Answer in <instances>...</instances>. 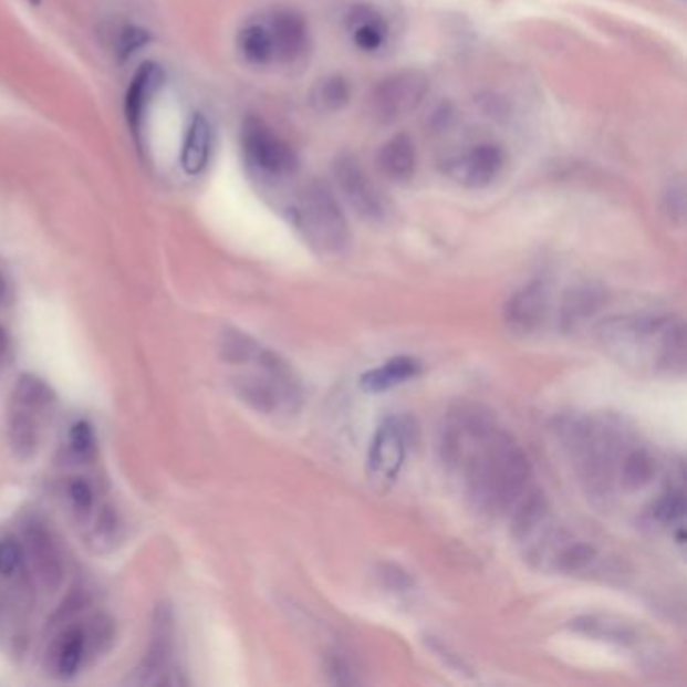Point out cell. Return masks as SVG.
Masks as SVG:
<instances>
[{"label":"cell","mask_w":687,"mask_h":687,"mask_svg":"<svg viewBox=\"0 0 687 687\" xmlns=\"http://www.w3.org/2000/svg\"><path fill=\"white\" fill-rule=\"evenodd\" d=\"M586 492L605 508L629 510L652 524L659 502L684 488V468L669 462L620 417H576L561 429Z\"/></svg>","instance_id":"1"},{"label":"cell","mask_w":687,"mask_h":687,"mask_svg":"<svg viewBox=\"0 0 687 687\" xmlns=\"http://www.w3.org/2000/svg\"><path fill=\"white\" fill-rule=\"evenodd\" d=\"M440 454L473 507L490 517L512 519L539 492L519 441L480 406L451 409L441 428Z\"/></svg>","instance_id":"2"},{"label":"cell","mask_w":687,"mask_h":687,"mask_svg":"<svg viewBox=\"0 0 687 687\" xmlns=\"http://www.w3.org/2000/svg\"><path fill=\"white\" fill-rule=\"evenodd\" d=\"M601 347L613 360L639 373L684 375L686 327L679 316L625 315L608 319L598 327Z\"/></svg>","instance_id":"3"},{"label":"cell","mask_w":687,"mask_h":687,"mask_svg":"<svg viewBox=\"0 0 687 687\" xmlns=\"http://www.w3.org/2000/svg\"><path fill=\"white\" fill-rule=\"evenodd\" d=\"M220 353L230 365L250 367L232 379L235 392L248 406L260 414H291L299 409L303 399L301 382L279 353L237 329L222 333Z\"/></svg>","instance_id":"4"},{"label":"cell","mask_w":687,"mask_h":687,"mask_svg":"<svg viewBox=\"0 0 687 687\" xmlns=\"http://www.w3.org/2000/svg\"><path fill=\"white\" fill-rule=\"evenodd\" d=\"M293 222L306 244L323 257H337L350 247V226L325 184L304 188L294 204Z\"/></svg>","instance_id":"5"},{"label":"cell","mask_w":687,"mask_h":687,"mask_svg":"<svg viewBox=\"0 0 687 687\" xmlns=\"http://www.w3.org/2000/svg\"><path fill=\"white\" fill-rule=\"evenodd\" d=\"M55 406L51 385L34 375H21L9 404V441L17 458H31L43 434V426Z\"/></svg>","instance_id":"6"},{"label":"cell","mask_w":687,"mask_h":687,"mask_svg":"<svg viewBox=\"0 0 687 687\" xmlns=\"http://www.w3.org/2000/svg\"><path fill=\"white\" fill-rule=\"evenodd\" d=\"M242 154L248 166L271 180L289 178L296 169L293 149L257 117H248L240 134Z\"/></svg>","instance_id":"7"},{"label":"cell","mask_w":687,"mask_h":687,"mask_svg":"<svg viewBox=\"0 0 687 687\" xmlns=\"http://www.w3.org/2000/svg\"><path fill=\"white\" fill-rule=\"evenodd\" d=\"M105 639H112V633H110V625L102 621H95L91 627H81V625L69 627L56 637L49 649V655H46L49 672L59 679H71L77 676L91 652Z\"/></svg>","instance_id":"8"},{"label":"cell","mask_w":687,"mask_h":687,"mask_svg":"<svg viewBox=\"0 0 687 687\" xmlns=\"http://www.w3.org/2000/svg\"><path fill=\"white\" fill-rule=\"evenodd\" d=\"M406 428L397 417H387L373 436L372 448L367 456V470L373 485L379 490H387L394 485L406 462Z\"/></svg>","instance_id":"9"},{"label":"cell","mask_w":687,"mask_h":687,"mask_svg":"<svg viewBox=\"0 0 687 687\" xmlns=\"http://www.w3.org/2000/svg\"><path fill=\"white\" fill-rule=\"evenodd\" d=\"M428 93V80L419 71H402L382 81L373 93V110L382 122H395L416 112Z\"/></svg>","instance_id":"10"},{"label":"cell","mask_w":687,"mask_h":687,"mask_svg":"<svg viewBox=\"0 0 687 687\" xmlns=\"http://www.w3.org/2000/svg\"><path fill=\"white\" fill-rule=\"evenodd\" d=\"M335 181L339 190L351 204V208L369 220H382L387 212L384 194L377 190L367 171L361 168L360 162L351 156H343L335 164Z\"/></svg>","instance_id":"11"},{"label":"cell","mask_w":687,"mask_h":687,"mask_svg":"<svg viewBox=\"0 0 687 687\" xmlns=\"http://www.w3.org/2000/svg\"><path fill=\"white\" fill-rule=\"evenodd\" d=\"M551 311V291L544 282H530L508 299L504 321L508 331L520 337L539 333Z\"/></svg>","instance_id":"12"},{"label":"cell","mask_w":687,"mask_h":687,"mask_svg":"<svg viewBox=\"0 0 687 687\" xmlns=\"http://www.w3.org/2000/svg\"><path fill=\"white\" fill-rule=\"evenodd\" d=\"M504 168V154L495 144H480L450 164V176L466 188H486Z\"/></svg>","instance_id":"13"},{"label":"cell","mask_w":687,"mask_h":687,"mask_svg":"<svg viewBox=\"0 0 687 687\" xmlns=\"http://www.w3.org/2000/svg\"><path fill=\"white\" fill-rule=\"evenodd\" d=\"M271 33L274 61L294 63L309 49V29L303 17L294 11L274 12L267 23Z\"/></svg>","instance_id":"14"},{"label":"cell","mask_w":687,"mask_h":687,"mask_svg":"<svg viewBox=\"0 0 687 687\" xmlns=\"http://www.w3.org/2000/svg\"><path fill=\"white\" fill-rule=\"evenodd\" d=\"M162 83H164V71L158 63H144L142 67L137 69L132 85L127 90V95H125V115H127L129 127L136 134L139 132L144 115L149 110V103L154 102Z\"/></svg>","instance_id":"15"},{"label":"cell","mask_w":687,"mask_h":687,"mask_svg":"<svg viewBox=\"0 0 687 687\" xmlns=\"http://www.w3.org/2000/svg\"><path fill=\"white\" fill-rule=\"evenodd\" d=\"M27 549L33 561L37 576L49 589H55L63 579V563L56 552L55 542L41 524H31V529L27 532Z\"/></svg>","instance_id":"16"},{"label":"cell","mask_w":687,"mask_h":687,"mask_svg":"<svg viewBox=\"0 0 687 687\" xmlns=\"http://www.w3.org/2000/svg\"><path fill=\"white\" fill-rule=\"evenodd\" d=\"M210 154H212V127L202 113H196L184 137L181 168L190 176H198L208 166Z\"/></svg>","instance_id":"17"},{"label":"cell","mask_w":687,"mask_h":687,"mask_svg":"<svg viewBox=\"0 0 687 687\" xmlns=\"http://www.w3.org/2000/svg\"><path fill=\"white\" fill-rule=\"evenodd\" d=\"M421 372V363L414 357H394V360L385 361L382 367H375L372 372L361 375V387L365 392L379 394L387 392L395 385L406 384L409 379H414Z\"/></svg>","instance_id":"18"},{"label":"cell","mask_w":687,"mask_h":687,"mask_svg":"<svg viewBox=\"0 0 687 687\" xmlns=\"http://www.w3.org/2000/svg\"><path fill=\"white\" fill-rule=\"evenodd\" d=\"M379 169L385 178L394 181L412 180L416 174L417 156L414 142L407 136H395L382 147L377 156Z\"/></svg>","instance_id":"19"},{"label":"cell","mask_w":687,"mask_h":687,"mask_svg":"<svg viewBox=\"0 0 687 687\" xmlns=\"http://www.w3.org/2000/svg\"><path fill=\"white\" fill-rule=\"evenodd\" d=\"M238 51L244 61L257 67H264L274 61L271 33L267 23H248L238 31Z\"/></svg>","instance_id":"20"},{"label":"cell","mask_w":687,"mask_h":687,"mask_svg":"<svg viewBox=\"0 0 687 687\" xmlns=\"http://www.w3.org/2000/svg\"><path fill=\"white\" fill-rule=\"evenodd\" d=\"M353 21V43L360 46L361 51H379L387 41V24L384 19L373 12L372 9H357L351 17Z\"/></svg>","instance_id":"21"},{"label":"cell","mask_w":687,"mask_h":687,"mask_svg":"<svg viewBox=\"0 0 687 687\" xmlns=\"http://www.w3.org/2000/svg\"><path fill=\"white\" fill-rule=\"evenodd\" d=\"M598 306H601V294L595 289H589V287L573 289L563 299L561 315H559L561 316V325L564 329L579 327L581 323H585L589 316L597 313Z\"/></svg>","instance_id":"22"},{"label":"cell","mask_w":687,"mask_h":687,"mask_svg":"<svg viewBox=\"0 0 687 687\" xmlns=\"http://www.w3.org/2000/svg\"><path fill=\"white\" fill-rule=\"evenodd\" d=\"M350 102V85L341 77H327L315 87L313 103L321 112H337Z\"/></svg>","instance_id":"23"},{"label":"cell","mask_w":687,"mask_h":687,"mask_svg":"<svg viewBox=\"0 0 687 687\" xmlns=\"http://www.w3.org/2000/svg\"><path fill=\"white\" fill-rule=\"evenodd\" d=\"M69 450L80 460H93L97 456V438L90 421L80 419L69 429Z\"/></svg>","instance_id":"24"},{"label":"cell","mask_w":687,"mask_h":687,"mask_svg":"<svg viewBox=\"0 0 687 687\" xmlns=\"http://www.w3.org/2000/svg\"><path fill=\"white\" fill-rule=\"evenodd\" d=\"M147 43H149V33L136 24H122V27H115L113 31L112 49L119 59L134 55Z\"/></svg>","instance_id":"25"},{"label":"cell","mask_w":687,"mask_h":687,"mask_svg":"<svg viewBox=\"0 0 687 687\" xmlns=\"http://www.w3.org/2000/svg\"><path fill=\"white\" fill-rule=\"evenodd\" d=\"M67 500L71 508L80 514H90L91 510L95 508V500H97V492L91 485L87 478H73L69 480L67 485Z\"/></svg>","instance_id":"26"},{"label":"cell","mask_w":687,"mask_h":687,"mask_svg":"<svg viewBox=\"0 0 687 687\" xmlns=\"http://www.w3.org/2000/svg\"><path fill=\"white\" fill-rule=\"evenodd\" d=\"M23 547L17 539H0V576H14L23 573Z\"/></svg>","instance_id":"27"},{"label":"cell","mask_w":687,"mask_h":687,"mask_svg":"<svg viewBox=\"0 0 687 687\" xmlns=\"http://www.w3.org/2000/svg\"><path fill=\"white\" fill-rule=\"evenodd\" d=\"M327 674L329 679L339 686H353L360 684V679L355 676L353 665L341 654L327 655Z\"/></svg>","instance_id":"28"},{"label":"cell","mask_w":687,"mask_h":687,"mask_svg":"<svg viewBox=\"0 0 687 687\" xmlns=\"http://www.w3.org/2000/svg\"><path fill=\"white\" fill-rule=\"evenodd\" d=\"M665 202H667V215L681 220L684 218V186L681 184L672 186L669 192L665 194Z\"/></svg>","instance_id":"29"},{"label":"cell","mask_w":687,"mask_h":687,"mask_svg":"<svg viewBox=\"0 0 687 687\" xmlns=\"http://www.w3.org/2000/svg\"><path fill=\"white\" fill-rule=\"evenodd\" d=\"M9 350H11V337H9V333H7V329L0 325V369L4 367V361H7V355H9Z\"/></svg>","instance_id":"30"},{"label":"cell","mask_w":687,"mask_h":687,"mask_svg":"<svg viewBox=\"0 0 687 687\" xmlns=\"http://www.w3.org/2000/svg\"><path fill=\"white\" fill-rule=\"evenodd\" d=\"M29 2H33V4H37V2H39V0H29Z\"/></svg>","instance_id":"31"}]
</instances>
